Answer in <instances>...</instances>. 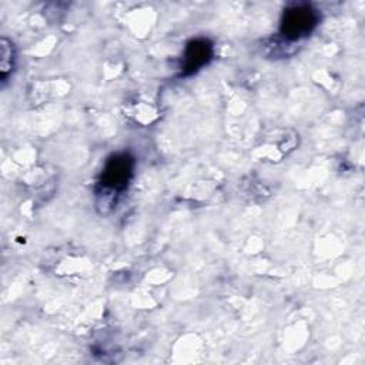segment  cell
<instances>
[{"label": "cell", "instance_id": "obj_1", "mask_svg": "<svg viewBox=\"0 0 365 365\" xmlns=\"http://www.w3.org/2000/svg\"><path fill=\"white\" fill-rule=\"evenodd\" d=\"M318 14L309 6H294L284 13L281 33L288 40L308 36L317 26Z\"/></svg>", "mask_w": 365, "mask_h": 365}, {"label": "cell", "instance_id": "obj_2", "mask_svg": "<svg viewBox=\"0 0 365 365\" xmlns=\"http://www.w3.org/2000/svg\"><path fill=\"white\" fill-rule=\"evenodd\" d=\"M133 165L134 161L127 154L113 155L101 174L103 187L110 191H123L133 175Z\"/></svg>", "mask_w": 365, "mask_h": 365}, {"label": "cell", "instance_id": "obj_3", "mask_svg": "<svg viewBox=\"0 0 365 365\" xmlns=\"http://www.w3.org/2000/svg\"><path fill=\"white\" fill-rule=\"evenodd\" d=\"M212 56V47L207 40H192L185 51H184V60H182V71L185 74L197 71L200 67H202Z\"/></svg>", "mask_w": 365, "mask_h": 365}, {"label": "cell", "instance_id": "obj_4", "mask_svg": "<svg viewBox=\"0 0 365 365\" xmlns=\"http://www.w3.org/2000/svg\"><path fill=\"white\" fill-rule=\"evenodd\" d=\"M0 66H1V76L3 78L10 73L11 68V44H7L6 40L1 41V50H0Z\"/></svg>", "mask_w": 365, "mask_h": 365}]
</instances>
